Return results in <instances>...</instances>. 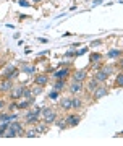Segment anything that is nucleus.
I'll use <instances>...</instances> for the list:
<instances>
[{
  "label": "nucleus",
  "instance_id": "obj_22",
  "mask_svg": "<svg viewBox=\"0 0 123 146\" xmlns=\"http://www.w3.org/2000/svg\"><path fill=\"white\" fill-rule=\"evenodd\" d=\"M36 128H31V131H28L26 133V136H29V138H32V136H37V131H34Z\"/></svg>",
  "mask_w": 123,
  "mask_h": 146
},
{
  "label": "nucleus",
  "instance_id": "obj_1",
  "mask_svg": "<svg viewBox=\"0 0 123 146\" xmlns=\"http://www.w3.org/2000/svg\"><path fill=\"white\" fill-rule=\"evenodd\" d=\"M42 120H44V123H55L57 122V114L54 112L52 109H42Z\"/></svg>",
  "mask_w": 123,
  "mask_h": 146
},
{
  "label": "nucleus",
  "instance_id": "obj_20",
  "mask_svg": "<svg viewBox=\"0 0 123 146\" xmlns=\"http://www.w3.org/2000/svg\"><path fill=\"white\" fill-rule=\"evenodd\" d=\"M97 60H101V55H99V54H92V55H91L92 65H96V62H97Z\"/></svg>",
  "mask_w": 123,
  "mask_h": 146
},
{
  "label": "nucleus",
  "instance_id": "obj_28",
  "mask_svg": "<svg viewBox=\"0 0 123 146\" xmlns=\"http://www.w3.org/2000/svg\"><path fill=\"white\" fill-rule=\"evenodd\" d=\"M2 107H3V101H0V109H2Z\"/></svg>",
  "mask_w": 123,
  "mask_h": 146
},
{
  "label": "nucleus",
  "instance_id": "obj_5",
  "mask_svg": "<svg viewBox=\"0 0 123 146\" xmlns=\"http://www.w3.org/2000/svg\"><path fill=\"white\" fill-rule=\"evenodd\" d=\"M23 94H24V88H23V86H15V88H11V93H10L11 99H20Z\"/></svg>",
  "mask_w": 123,
  "mask_h": 146
},
{
  "label": "nucleus",
  "instance_id": "obj_2",
  "mask_svg": "<svg viewBox=\"0 0 123 146\" xmlns=\"http://www.w3.org/2000/svg\"><path fill=\"white\" fill-rule=\"evenodd\" d=\"M39 114H41V110L39 109H34V110H29L28 114H26V123H37V120H39Z\"/></svg>",
  "mask_w": 123,
  "mask_h": 146
},
{
  "label": "nucleus",
  "instance_id": "obj_19",
  "mask_svg": "<svg viewBox=\"0 0 123 146\" xmlns=\"http://www.w3.org/2000/svg\"><path fill=\"white\" fill-rule=\"evenodd\" d=\"M115 83H117V86H123V73H120L115 78Z\"/></svg>",
  "mask_w": 123,
  "mask_h": 146
},
{
  "label": "nucleus",
  "instance_id": "obj_11",
  "mask_svg": "<svg viewBox=\"0 0 123 146\" xmlns=\"http://www.w3.org/2000/svg\"><path fill=\"white\" fill-rule=\"evenodd\" d=\"M60 106H62V109H65V110H70V109H73V106H71V99H62V102H60Z\"/></svg>",
  "mask_w": 123,
  "mask_h": 146
},
{
  "label": "nucleus",
  "instance_id": "obj_14",
  "mask_svg": "<svg viewBox=\"0 0 123 146\" xmlns=\"http://www.w3.org/2000/svg\"><path fill=\"white\" fill-rule=\"evenodd\" d=\"M107 55L110 58H117V57H120V55H122V50H118V49H112V50H108Z\"/></svg>",
  "mask_w": 123,
  "mask_h": 146
},
{
  "label": "nucleus",
  "instance_id": "obj_12",
  "mask_svg": "<svg viewBox=\"0 0 123 146\" xmlns=\"http://www.w3.org/2000/svg\"><path fill=\"white\" fill-rule=\"evenodd\" d=\"M10 128H13V130L16 131V135H23V130H21V125L18 123V122H13V123H10Z\"/></svg>",
  "mask_w": 123,
  "mask_h": 146
},
{
  "label": "nucleus",
  "instance_id": "obj_27",
  "mask_svg": "<svg viewBox=\"0 0 123 146\" xmlns=\"http://www.w3.org/2000/svg\"><path fill=\"white\" fill-rule=\"evenodd\" d=\"M117 67H120V68H123V58H122V60H120V62H118V65H117Z\"/></svg>",
  "mask_w": 123,
  "mask_h": 146
},
{
  "label": "nucleus",
  "instance_id": "obj_10",
  "mask_svg": "<svg viewBox=\"0 0 123 146\" xmlns=\"http://www.w3.org/2000/svg\"><path fill=\"white\" fill-rule=\"evenodd\" d=\"M68 75H70V70H68V68H63V70L55 72V78L57 80H63V78H67Z\"/></svg>",
  "mask_w": 123,
  "mask_h": 146
},
{
  "label": "nucleus",
  "instance_id": "obj_18",
  "mask_svg": "<svg viewBox=\"0 0 123 146\" xmlns=\"http://www.w3.org/2000/svg\"><path fill=\"white\" fill-rule=\"evenodd\" d=\"M101 70H102V72L107 75V76L110 75V73H113V67H110V65H105V67H102Z\"/></svg>",
  "mask_w": 123,
  "mask_h": 146
},
{
  "label": "nucleus",
  "instance_id": "obj_3",
  "mask_svg": "<svg viewBox=\"0 0 123 146\" xmlns=\"http://www.w3.org/2000/svg\"><path fill=\"white\" fill-rule=\"evenodd\" d=\"M65 122H67V125H68V127H76L78 123L81 122V117H79V115H73V114H70V115H67Z\"/></svg>",
  "mask_w": 123,
  "mask_h": 146
},
{
  "label": "nucleus",
  "instance_id": "obj_7",
  "mask_svg": "<svg viewBox=\"0 0 123 146\" xmlns=\"http://www.w3.org/2000/svg\"><path fill=\"white\" fill-rule=\"evenodd\" d=\"M83 91V83H78V81H73L71 84H70V93L71 94H78Z\"/></svg>",
  "mask_w": 123,
  "mask_h": 146
},
{
  "label": "nucleus",
  "instance_id": "obj_25",
  "mask_svg": "<svg viewBox=\"0 0 123 146\" xmlns=\"http://www.w3.org/2000/svg\"><path fill=\"white\" fill-rule=\"evenodd\" d=\"M57 96H58V91H54V93L50 94V98H52V99H55Z\"/></svg>",
  "mask_w": 123,
  "mask_h": 146
},
{
  "label": "nucleus",
  "instance_id": "obj_26",
  "mask_svg": "<svg viewBox=\"0 0 123 146\" xmlns=\"http://www.w3.org/2000/svg\"><path fill=\"white\" fill-rule=\"evenodd\" d=\"M37 130H39V131H46V127H44V125H39V127H37Z\"/></svg>",
  "mask_w": 123,
  "mask_h": 146
},
{
  "label": "nucleus",
  "instance_id": "obj_23",
  "mask_svg": "<svg viewBox=\"0 0 123 146\" xmlns=\"http://www.w3.org/2000/svg\"><path fill=\"white\" fill-rule=\"evenodd\" d=\"M28 106H29V102H28V101H24V102L18 104V107H20V109H23V107H28Z\"/></svg>",
  "mask_w": 123,
  "mask_h": 146
},
{
  "label": "nucleus",
  "instance_id": "obj_6",
  "mask_svg": "<svg viewBox=\"0 0 123 146\" xmlns=\"http://www.w3.org/2000/svg\"><path fill=\"white\" fill-rule=\"evenodd\" d=\"M107 88H101V86H97V88L94 89V99L99 101L101 98H104V96H107Z\"/></svg>",
  "mask_w": 123,
  "mask_h": 146
},
{
  "label": "nucleus",
  "instance_id": "obj_29",
  "mask_svg": "<svg viewBox=\"0 0 123 146\" xmlns=\"http://www.w3.org/2000/svg\"><path fill=\"white\" fill-rule=\"evenodd\" d=\"M36 2H39V0H36Z\"/></svg>",
  "mask_w": 123,
  "mask_h": 146
},
{
  "label": "nucleus",
  "instance_id": "obj_15",
  "mask_svg": "<svg viewBox=\"0 0 123 146\" xmlns=\"http://www.w3.org/2000/svg\"><path fill=\"white\" fill-rule=\"evenodd\" d=\"M97 84H99V81H97V80H94V78H92L91 81L87 83V89H89V91H94V89L97 88Z\"/></svg>",
  "mask_w": 123,
  "mask_h": 146
},
{
  "label": "nucleus",
  "instance_id": "obj_8",
  "mask_svg": "<svg viewBox=\"0 0 123 146\" xmlns=\"http://www.w3.org/2000/svg\"><path fill=\"white\" fill-rule=\"evenodd\" d=\"M86 76H87L86 70H79V72H76V73H75V78H73V81H78V83H83V81L86 80Z\"/></svg>",
  "mask_w": 123,
  "mask_h": 146
},
{
  "label": "nucleus",
  "instance_id": "obj_16",
  "mask_svg": "<svg viewBox=\"0 0 123 146\" xmlns=\"http://www.w3.org/2000/svg\"><path fill=\"white\" fill-rule=\"evenodd\" d=\"M83 104V101L79 99V98H73L71 99V106H73V109H78V107H81Z\"/></svg>",
  "mask_w": 123,
  "mask_h": 146
},
{
  "label": "nucleus",
  "instance_id": "obj_17",
  "mask_svg": "<svg viewBox=\"0 0 123 146\" xmlns=\"http://www.w3.org/2000/svg\"><path fill=\"white\" fill-rule=\"evenodd\" d=\"M54 88H55V91L63 89V88H65V81H63V80H57V83L54 84Z\"/></svg>",
  "mask_w": 123,
  "mask_h": 146
},
{
  "label": "nucleus",
  "instance_id": "obj_4",
  "mask_svg": "<svg viewBox=\"0 0 123 146\" xmlns=\"http://www.w3.org/2000/svg\"><path fill=\"white\" fill-rule=\"evenodd\" d=\"M11 88H13V83H11L10 78H5L0 81V91L2 93H8V91H11Z\"/></svg>",
  "mask_w": 123,
  "mask_h": 146
},
{
  "label": "nucleus",
  "instance_id": "obj_24",
  "mask_svg": "<svg viewBox=\"0 0 123 146\" xmlns=\"http://www.w3.org/2000/svg\"><path fill=\"white\" fill-rule=\"evenodd\" d=\"M24 72H28V73H32V72H34V68H32V67H24Z\"/></svg>",
  "mask_w": 123,
  "mask_h": 146
},
{
  "label": "nucleus",
  "instance_id": "obj_9",
  "mask_svg": "<svg viewBox=\"0 0 123 146\" xmlns=\"http://www.w3.org/2000/svg\"><path fill=\"white\" fill-rule=\"evenodd\" d=\"M34 81H36V84H39V86H44V84H47V81H49V76H47V75H37L36 78H34Z\"/></svg>",
  "mask_w": 123,
  "mask_h": 146
},
{
  "label": "nucleus",
  "instance_id": "obj_13",
  "mask_svg": "<svg viewBox=\"0 0 123 146\" xmlns=\"http://www.w3.org/2000/svg\"><path fill=\"white\" fill-rule=\"evenodd\" d=\"M94 80H97L99 83H101V81H105V80H107V75L101 70V72H97L96 75H94Z\"/></svg>",
  "mask_w": 123,
  "mask_h": 146
},
{
  "label": "nucleus",
  "instance_id": "obj_21",
  "mask_svg": "<svg viewBox=\"0 0 123 146\" xmlns=\"http://www.w3.org/2000/svg\"><path fill=\"white\" fill-rule=\"evenodd\" d=\"M31 91H32V96H37V94H41V86H39V84H37V88H34V89H31Z\"/></svg>",
  "mask_w": 123,
  "mask_h": 146
}]
</instances>
